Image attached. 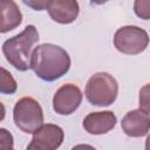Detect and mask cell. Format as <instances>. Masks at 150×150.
I'll list each match as a JSON object with an SVG mask.
<instances>
[{"mask_svg":"<svg viewBox=\"0 0 150 150\" xmlns=\"http://www.w3.org/2000/svg\"><path fill=\"white\" fill-rule=\"evenodd\" d=\"M70 63L69 54L57 45L42 43L32 50L30 68L39 79L46 82L56 81L66 75Z\"/></svg>","mask_w":150,"mask_h":150,"instance_id":"6da1fadb","label":"cell"},{"mask_svg":"<svg viewBox=\"0 0 150 150\" xmlns=\"http://www.w3.org/2000/svg\"><path fill=\"white\" fill-rule=\"evenodd\" d=\"M38 41L39 33L35 26H26L20 34L4 42L2 53L6 61L19 71L28 70L30 68L32 49Z\"/></svg>","mask_w":150,"mask_h":150,"instance_id":"7a4b0ae2","label":"cell"},{"mask_svg":"<svg viewBox=\"0 0 150 150\" xmlns=\"http://www.w3.org/2000/svg\"><path fill=\"white\" fill-rule=\"evenodd\" d=\"M84 95L90 104L96 107H108L117 98L118 83L109 73H95L89 77L86 84Z\"/></svg>","mask_w":150,"mask_h":150,"instance_id":"3957f363","label":"cell"},{"mask_svg":"<svg viewBox=\"0 0 150 150\" xmlns=\"http://www.w3.org/2000/svg\"><path fill=\"white\" fill-rule=\"evenodd\" d=\"M13 120L15 125L22 132L33 134L41 124H43V111L35 98L26 96L15 103Z\"/></svg>","mask_w":150,"mask_h":150,"instance_id":"277c9868","label":"cell"},{"mask_svg":"<svg viewBox=\"0 0 150 150\" xmlns=\"http://www.w3.org/2000/svg\"><path fill=\"white\" fill-rule=\"evenodd\" d=\"M149 45L146 30L138 26H123L114 34L115 48L127 55H137L143 53Z\"/></svg>","mask_w":150,"mask_h":150,"instance_id":"5b68a950","label":"cell"},{"mask_svg":"<svg viewBox=\"0 0 150 150\" xmlns=\"http://www.w3.org/2000/svg\"><path fill=\"white\" fill-rule=\"evenodd\" d=\"M64 138L63 129L56 124H41L34 132L27 150H55L61 146Z\"/></svg>","mask_w":150,"mask_h":150,"instance_id":"8992f818","label":"cell"},{"mask_svg":"<svg viewBox=\"0 0 150 150\" xmlns=\"http://www.w3.org/2000/svg\"><path fill=\"white\" fill-rule=\"evenodd\" d=\"M82 91L74 83L61 86L53 96V109L56 114L67 116L77 110L82 102Z\"/></svg>","mask_w":150,"mask_h":150,"instance_id":"52a82bcc","label":"cell"},{"mask_svg":"<svg viewBox=\"0 0 150 150\" xmlns=\"http://www.w3.org/2000/svg\"><path fill=\"white\" fill-rule=\"evenodd\" d=\"M121 128L123 132L129 137H143L146 136L150 129V116L148 111L141 108L128 111L121 121Z\"/></svg>","mask_w":150,"mask_h":150,"instance_id":"ba28073f","label":"cell"},{"mask_svg":"<svg viewBox=\"0 0 150 150\" xmlns=\"http://www.w3.org/2000/svg\"><path fill=\"white\" fill-rule=\"evenodd\" d=\"M117 123L116 115L111 110L89 112L82 122L83 129L90 135H104L112 130Z\"/></svg>","mask_w":150,"mask_h":150,"instance_id":"9c48e42d","label":"cell"},{"mask_svg":"<svg viewBox=\"0 0 150 150\" xmlns=\"http://www.w3.org/2000/svg\"><path fill=\"white\" fill-rule=\"evenodd\" d=\"M46 9L52 20L61 25L74 22L80 13L77 0H50Z\"/></svg>","mask_w":150,"mask_h":150,"instance_id":"30bf717a","label":"cell"},{"mask_svg":"<svg viewBox=\"0 0 150 150\" xmlns=\"http://www.w3.org/2000/svg\"><path fill=\"white\" fill-rule=\"evenodd\" d=\"M22 22V13L14 0H0V33H8Z\"/></svg>","mask_w":150,"mask_h":150,"instance_id":"8fae6325","label":"cell"},{"mask_svg":"<svg viewBox=\"0 0 150 150\" xmlns=\"http://www.w3.org/2000/svg\"><path fill=\"white\" fill-rule=\"evenodd\" d=\"M16 89L18 83L13 75L4 67H0V93L5 95H13Z\"/></svg>","mask_w":150,"mask_h":150,"instance_id":"7c38bea8","label":"cell"},{"mask_svg":"<svg viewBox=\"0 0 150 150\" xmlns=\"http://www.w3.org/2000/svg\"><path fill=\"white\" fill-rule=\"evenodd\" d=\"M134 12L138 18L143 20H149L150 19V0H135Z\"/></svg>","mask_w":150,"mask_h":150,"instance_id":"4fadbf2b","label":"cell"},{"mask_svg":"<svg viewBox=\"0 0 150 150\" xmlns=\"http://www.w3.org/2000/svg\"><path fill=\"white\" fill-rule=\"evenodd\" d=\"M14 138L13 135L5 128H0V149H13Z\"/></svg>","mask_w":150,"mask_h":150,"instance_id":"5bb4252c","label":"cell"},{"mask_svg":"<svg viewBox=\"0 0 150 150\" xmlns=\"http://www.w3.org/2000/svg\"><path fill=\"white\" fill-rule=\"evenodd\" d=\"M139 108L144 111H150L149 107V84H145L139 91Z\"/></svg>","mask_w":150,"mask_h":150,"instance_id":"9a60e30c","label":"cell"},{"mask_svg":"<svg viewBox=\"0 0 150 150\" xmlns=\"http://www.w3.org/2000/svg\"><path fill=\"white\" fill-rule=\"evenodd\" d=\"M22 2L34 11H43L47 8L50 0H22Z\"/></svg>","mask_w":150,"mask_h":150,"instance_id":"2e32d148","label":"cell"},{"mask_svg":"<svg viewBox=\"0 0 150 150\" xmlns=\"http://www.w3.org/2000/svg\"><path fill=\"white\" fill-rule=\"evenodd\" d=\"M5 116H6V108H5L4 103L0 101V122H1V121H4Z\"/></svg>","mask_w":150,"mask_h":150,"instance_id":"e0dca14e","label":"cell"},{"mask_svg":"<svg viewBox=\"0 0 150 150\" xmlns=\"http://www.w3.org/2000/svg\"><path fill=\"white\" fill-rule=\"evenodd\" d=\"M108 0H90V2L91 4H94V5H103V4H105Z\"/></svg>","mask_w":150,"mask_h":150,"instance_id":"ac0fdd59","label":"cell"}]
</instances>
